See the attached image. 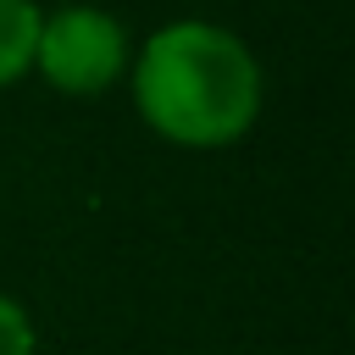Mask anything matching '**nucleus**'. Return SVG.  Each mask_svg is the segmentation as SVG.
Wrapping results in <instances>:
<instances>
[{
    "label": "nucleus",
    "instance_id": "obj_1",
    "mask_svg": "<svg viewBox=\"0 0 355 355\" xmlns=\"http://www.w3.org/2000/svg\"><path fill=\"white\" fill-rule=\"evenodd\" d=\"M133 105L150 133L183 150H222L261 116V67L216 22L183 17L155 28L133 55Z\"/></svg>",
    "mask_w": 355,
    "mask_h": 355
},
{
    "label": "nucleus",
    "instance_id": "obj_3",
    "mask_svg": "<svg viewBox=\"0 0 355 355\" xmlns=\"http://www.w3.org/2000/svg\"><path fill=\"white\" fill-rule=\"evenodd\" d=\"M39 6L33 0H0V89L33 72V39H39Z\"/></svg>",
    "mask_w": 355,
    "mask_h": 355
},
{
    "label": "nucleus",
    "instance_id": "obj_2",
    "mask_svg": "<svg viewBox=\"0 0 355 355\" xmlns=\"http://www.w3.org/2000/svg\"><path fill=\"white\" fill-rule=\"evenodd\" d=\"M33 72L61 94H100L128 72V28L105 6H55L39 17Z\"/></svg>",
    "mask_w": 355,
    "mask_h": 355
},
{
    "label": "nucleus",
    "instance_id": "obj_4",
    "mask_svg": "<svg viewBox=\"0 0 355 355\" xmlns=\"http://www.w3.org/2000/svg\"><path fill=\"white\" fill-rule=\"evenodd\" d=\"M33 322H28V311L11 300V294H0V355H33Z\"/></svg>",
    "mask_w": 355,
    "mask_h": 355
}]
</instances>
